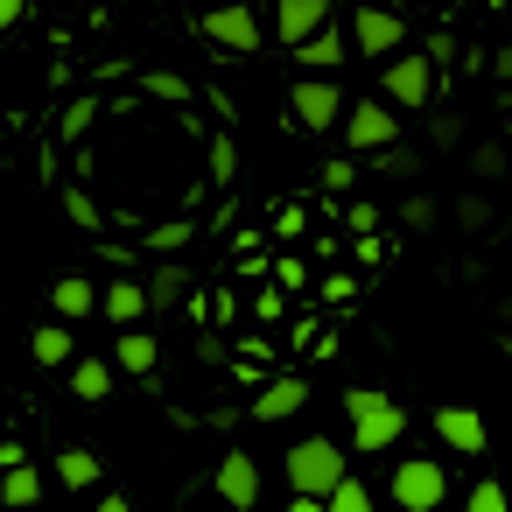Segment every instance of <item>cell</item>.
<instances>
[{"mask_svg": "<svg viewBox=\"0 0 512 512\" xmlns=\"http://www.w3.org/2000/svg\"><path fill=\"white\" fill-rule=\"evenodd\" d=\"M344 414H351V449H358V456L393 449L400 428H407V414H400L386 393H372V386H351V393H344Z\"/></svg>", "mask_w": 512, "mask_h": 512, "instance_id": "cell-1", "label": "cell"}, {"mask_svg": "<svg viewBox=\"0 0 512 512\" xmlns=\"http://www.w3.org/2000/svg\"><path fill=\"white\" fill-rule=\"evenodd\" d=\"M337 477H344V449H337L330 435H309V442L288 449V491H302V498H330Z\"/></svg>", "mask_w": 512, "mask_h": 512, "instance_id": "cell-2", "label": "cell"}, {"mask_svg": "<svg viewBox=\"0 0 512 512\" xmlns=\"http://www.w3.org/2000/svg\"><path fill=\"white\" fill-rule=\"evenodd\" d=\"M449 498V470L435 456H400L393 463V505L400 512H435Z\"/></svg>", "mask_w": 512, "mask_h": 512, "instance_id": "cell-3", "label": "cell"}, {"mask_svg": "<svg viewBox=\"0 0 512 512\" xmlns=\"http://www.w3.org/2000/svg\"><path fill=\"white\" fill-rule=\"evenodd\" d=\"M288 113H295V127H309V134H330L337 120H344V92H337V78H302L295 92H288Z\"/></svg>", "mask_w": 512, "mask_h": 512, "instance_id": "cell-4", "label": "cell"}, {"mask_svg": "<svg viewBox=\"0 0 512 512\" xmlns=\"http://www.w3.org/2000/svg\"><path fill=\"white\" fill-rule=\"evenodd\" d=\"M386 99L407 106V113H421V106L435 99V64H428L421 50H393V64H386Z\"/></svg>", "mask_w": 512, "mask_h": 512, "instance_id": "cell-5", "label": "cell"}, {"mask_svg": "<svg viewBox=\"0 0 512 512\" xmlns=\"http://www.w3.org/2000/svg\"><path fill=\"white\" fill-rule=\"evenodd\" d=\"M344 141H351L358 155H379L386 141H400L393 106H386V99H358V106H344Z\"/></svg>", "mask_w": 512, "mask_h": 512, "instance_id": "cell-6", "label": "cell"}, {"mask_svg": "<svg viewBox=\"0 0 512 512\" xmlns=\"http://www.w3.org/2000/svg\"><path fill=\"white\" fill-rule=\"evenodd\" d=\"M351 43H358V57H393V50L407 43V22H400V8H365V0H358Z\"/></svg>", "mask_w": 512, "mask_h": 512, "instance_id": "cell-7", "label": "cell"}, {"mask_svg": "<svg viewBox=\"0 0 512 512\" xmlns=\"http://www.w3.org/2000/svg\"><path fill=\"white\" fill-rule=\"evenodd\" d=\"M204 36H211L218 50H239V57H253V50L267 43V36H260V15H253V8H232V0L204 15Z\"/></svg>", "mask_w": 512, "mask_h": 512, "instance_id": "cell-8", "label": "cell"}, {"mask_svg": "<svg viewBox=\"0 0 512 512\" xmlns=\"http://www.w3.org/2000/svg\"><path fill=\"white\" fill-rule=\"evenodd\" d=\"M435 435H442L456 456H484V442H491V428H484L477 407H435Z\"/></svg>", "mask_w": 512, "mask_h": 512, "instance_id": "cell-9", "label": "cell"}, {"mask_svg": "<svg viewBox=\"0 0 512 512\" xmlns=\"http://www.w3.org/2000/svg\"><path fill=\"white\" fill-rule=\"evenodd\" d=\"M218 498H225L232 512H253V505H260V463L239 456V449H225V463H218Z\"/></svg>", "mask_w": 512, "mask_h": 512, "instance_id": "cell-10", "label": "cell"}, {"mask_svg": "<svg viewBox=\"0 0 512 512\" xmlns=\"http://www.w3.org/2000/svg\"><path fill=\"white\" fill-rule=\"evenodd\" d=\"M274 29H281V50L309 43L316 29H330V0H281V8H274Z\"/></svg>", "mask_w": 512, "mask_h": 512, "instance_id": "cell-11", "label": "cell"}, {"mask_svg": "<svg viewBox=\"0 0 512 512\" xmlns=\"http://www.w3.org/2000/svg\"><path fill=\"white\" fill-rule=\"evenodd\" d=\"M50 309H57L64 323H78V316L99 309V288H92L85 274H64V281H50Z\"/></svg>", "mask_w": 512, "mask_h": 512, "instance_id": "cell-12", "label": "cell"}, {"mask_svg": "<svg viewBox=\"0 0 512 512\" xmlns=\"http://www.w3.org/2000/svg\"><path fill=\"white\" fill-rule=\"evenodd\" d=\"M302 400H309V386H302V379H274V386H260L253 421H288V414H302Z\"/></svg>", "mask_w": 512, "mask_h": 512, "instance_id": "cell-13", "label": "cell"}, {"mask_svg": "<svg viewBox=\"0 0 512 512\" xmlns=\"http://www.w3.org/2000/svg\"><path fill=\"white\" fill-rule=\"evenodd\" d=\"M99 309H106V323H120V330H127V323H141V316H148V288H141V281H113V288L99 295Z\"/></svg>", "mask_w": 512, "mask_h": 512, "instance_id": "cell-14", "label": "cell"}, {"mask_svg": "<svg viewBox=\"0 0 512 512\" xmlns=\"http://www.w3.org/2000/svg\"><path fill=\"white\" fill-rule=\"evenodd\" d=\"M155 358H162V351H155V337L127 323V330H120V344H113V365H120V372H134V379H148V372H155Z\"/></svg>", "mask_w": 512, "mask_h": 512, "instance_id": "cell-15", "label": "cell"}, {"mask_svg": "<svg viewBox=\"0 0 512 512\" xmlns=\"http://www.w3.org/2000/svg\"><path fill=\"white\" fill-rule=\"evenodd\" d=\"M295 64H309L316 78H323V71H337V64H344V36H337V29H316L309 43H295Z\"/></svg>", "mask_w": 512, "mask_h": 512, "instance_id": "cell-16", "label": "cell"}, {"mask_svg": "<svg viewBox=\"0 0 512 512\" xmlns=\"http://www.w3.org/2000/svg\"><path fill=\"white\" fill-rule=\"evenodd\" d=\"M29 358H36V365H71V358H78V337H71L64 323H43V330L29 337Z\"/></svg>", "mask_w": 512, "mask_h": 512, "instance_id": "cell-17", "label": "cell"}, {"mask_svg": "<svg viewBox=\"0 0 512 512\" xmlns=\"http://www.w3.org/2000/svg\"><path fill=\"white\" fill-rule=\"evenodd\" d=\"M71 393L78 400H106L113 393V365L106 358H71Z\"/></svg>", "mask_w": 512, "mask_h": 512, "instance_id": "cell-18", "label": "cell"}, {"mask_svg": "<svg viewBox=\"0 0 512 512\" xmlns=\"http://www.w3.org/2000/svg\"><path fill=\"white\" fill-rule=\"evenodd\" d=\"M57 484L64 491H92L99 484V456L92 449H57Z\"/></svg>", "mask_w": 512, "mask_h": 512, "instance_id": "cell-19", "label": "cell"}, {"mask_svg": "<svg viewBox=\"0 0 512 512\" xmlns=\"http://www.w3.org/2000/svg\"><path fill=\"white\" fill-rule=\"evenodd\" d=\"M43 498V477L29 470V463H15V470H0V505H15V512H29Z\"/></svg>", "mask_w": 512, "mask_h": 512, "instance_id": "cell-20", "label": "cell"}, {"mask_svg": "<svg viewBox=\"0 0 512 512\" xmlns=\"http://www.w3.org/2000/svg\"><path fill=\"white\" fill-rule=\"evenodd\" d=\"M141 288H148V309H169V302H183L190 274H183V267H155V274H148Z\"/></svg>", "mask_w": 512, "mask_h": 512, "instance_id": "cell-21", "label": "cell"}, {"mask_svg": "<svg viewBox=\"0 0 512 512\" xmlns=\"http://www.w3.org/2000/svg\"><path fill=\"white\" fill-rule=\"evenodd\" d=\"M323 505H330V512H372V491H365V484L344 470V477L330 484V498H323Z\"/></svg>", "mask_w": 512, "mask_h": 512, "instance_id": "cell-22", "label": "cell"}, {"mask_svg": "<svg viewBox=\"0 0 512 512\" xmlns=\"http://www.w3.org/2000/svg\"><path fill=\"white\" fill-rule=\"evenodd\" d=\"M435 218H442V204H435V197H421V190H414V197H400V225H407V232H435Z\"/></svg>", "mask_w": 512, "mask_h": 512, "instance_id": "cell-23", "label": "cell"}, {"mask_svg": "<svg viewBox=\"0 0 512 512\" xmlns=\"http://www.w3.org/2000/svg\"><path fill=\"white\" fill-rule=\"evenodd\" d=\"M379 176H421V155H414L407 141H386V148H379Z\"/></svg>", "mask_w": 512, "mask_h": 512, "instance_id": "cell-24", "label": "cell"}, {"mask_svg": "<svg viewBox=\"0 0 512 512\" xmlns=\"http://www.w3.org/2000/svg\"><path fill=\"white\" fill-rule=\"evenodd\" d=\"M470 176H484V183L505 176V141H477V148H470Z\"/></svg>", "mask_w": 512, "mask_h": 512, "instance_id": "cell-25", "label": "cell"}, {"mask_svg": "<svg viewBox=\"0 0 512 512\" xmlns=\"http://www.w3.org/2000/svg\"><path fill=\"white\" fill-rule=\"evenodd\" d=\"M463 512H505V484L498 477H477L470 498H463Z\"/></svg>", "mask_w": 512, "mask_h": 512, "instance_id": "cell-26", "label": "cell"}, {"mask_svg": "<svg viewBox=\"0 0 512 512\" xmlns=\"http://www.w3.org/2000/svg\"><path fill=\"white\" fill-rule=\"evenodd\" d=\"M449 218H456L463 232H484V225H491V204H484V197H456V204H449Z\"/></svg>", "mask_w": 512, "mask_h": 512, "instance_id": "cell-27", "label": "cell"}, {"mask_svg": "<svg viewBox=\"0 0 512 512\" xmlns=\"http://www.w3.org/2000/svg\"><path fill=\"white\" fill-rule=\"evenodd\" d=\"M428 148H463V120L456 113H435L428 120Z\"/></svg>", "mask_w": 512, "mask_h": 512, "instance_id": "cell-28", "label": "cell"}, {"mask_svg": "<svg viewBox=\"0 0 512 512\" xmlns=\"http://www.w3.org/2000/svg\"><path fill=\"white\" fill-rule=\"evenodd\" d=\"M176 246H190V225H162L155 232V253H176Z\"/></svg>", "mask_w": 512, "mask_h": 512, "instance_id": "cell-29", "label": "cell"}, {"mask_svg": "<svg viewBox=\"0 0 512 512\" xmlns=\"http://www.w3.org/2000/svg\"><path fill=\"white\" fill-rule=\"evenodd\" d=\"M85 127H92V99H78V106H71V120H64V134H71V141H78V134H85Z\"/></svg>", "mask_w": 512, "mask_h": 512, "instance_id": "cell-30", "label": "cell"}, {"mask_svg": "<svg viewBox=\"0 0 512 512\" xmlns=\"http://www.w3.org/2000/svg\"><path fill=\"white\" fill-rule=\"evenodd\" d=\"M323 183H330V190H351V183H358V169H351V162H330V169H323Z\"/></svg>", "mask_w": 512, "mask_h": 512, "instance_id": "cell-31", "label": "cell"}, {"mask_svg": "<svg viewBox=\"0 0 512 512\" xmlns=\"http://www.w3.org/2000/svg\"><path fill=\"white\" fill-rule=\"evenodd\" d=\"M64 211H71V218H78V225H99V211H92V197H78V190H71V197H64Z\"/></svg>", "mask_w": 512, "mask_h": 512, "instance_id": "cell-32", "label": "cell"}, {"mask_svg": "<svg viewBox=\"0 0 512 512\" xmlns=\"http://www.w3.org/2000/svg\"><path fill=\"white\" fill-rule=\"evenodd\" d=\"M281 512H330V505H323V498H302V491H295V498H288Z\"/></svg>", "mask_w": 512, "mask_h": 512, "instance_id": "cell-33", "label": "cell"}, {"mask_svg": "<svg viewBox=\"0 0 512 512\" xmlns=\"http://www.w3.org/2000/svg\"><path fill=\"white\" fill-rule=\"evenodd\" d=\"M22 22V0H0V29H15Z\"/></svg>", "mask_w": 512, "mask_h": 512, "instance_id": "cell-34", "label": "cell"}, {"mask_svg": "<svg viewBox=\"0 0 512 512\" xmlns=\"http://www.w3.org/2000/svg\"><path fill=\"white\" fill-rule=\"evenodd\" d=\"M92 512H134V505H127V498H120V491H106V498H99V505H92Z\"/></svg>", "mask_w": 512, "mask_h": 512, "instance_id": "cell-35", "label": "cell"}, {"mask_svg": "<svg viewBox=\"0 0 512 512\" xmlns=\"http://www.w3.org/2000/svg\"><path fill=\"white\" fill-rule=\"evenodd\" d=\"M498 78H512V50H498Z\"/></svg>", "mask_w": 512, "mask_h": 512, "instance_id": "cell-36", "label": "cell"}, {"mask_svg": "<svg viewBox=\"0 0 512 512\" xmlns=\"http://www.w3.org/2000/svg\"><path fill=\"white\" fill-rule=\"evenodd\" d=\"M365 8H386V0H365Z\"/></svg>", "mask_w": 512, "mask_h": 512, "instance_id": "cell-37", "label": "cell"}]
</instances>
